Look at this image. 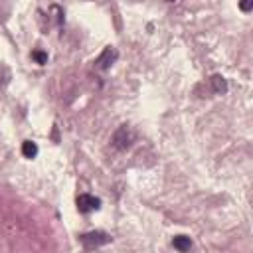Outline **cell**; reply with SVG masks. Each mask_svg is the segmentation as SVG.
Listing matches in <instances>:
<instances>
[{
    "label": "cell",
    "mask_w": 253,
    "mask_h": 253,
    "mask_svg": "<svg viewBox=\"0 0 253 253\" xmlns=\"http://www.w3.org/2000/svg\"><path fill=\"white\" fill-rule=\"evenodd\" d=\"M210 85H211L213 93H217V95H223L227 91V83H225V79L221 75H211L210 77Z\"/></svg>",
    "instance_id": "cell-5"
},
{
    "label": "cell",
    "mask_w": 253,
    "mask_h": 253,
    "mask_svg": "<svg viewBox=\"0 0 253 253\" xmlns=\"http://www.w3.org/2000/svg\"><path fill=\"white\" fill-rule=\"evenodd\" d=\"M111 142H113V146H115L117 150H126V148H130L132 142H134V130H132L128 125H121V126L115 130Z\"/></svg>",
    "instance_id": "cell-1"
},
{
    "label": "cell",
    "mask_w": 253,
    "mask_h": 253,
    "mask_svg": "<svg viewBox=\"0 0 253 253\" xmlns=\"http://www.w3.org/2000/svg\"><path fill=\"white\" fill-rule=\"evenodd\" d=\"M22 154H24L26 158H36V154H38V144L32 142V140H24V142H22Z\"/></svg>",
    "instance_id": "cell-7"
},
{
    "label": "cell",
    "mask_w": 253,
    "mask_h": 253,
    "mask_svg": "<svg viewBox=\"0 0 253 253\" xmlns=\"http://www.w3.org/2000/svg\"><path fill=\"white\" fill-rule=\"evenodd\" d=\"M32 59H36L40 65H43V63H47V53L42 51V49H34L32 51Z\"/></svg>",
    "instance_id": "cell-8"
},
{
    "label": "cell",
    "mask_w": 253,
    "mask_h": 253,
    "mask_svg": "<svg viewBox=\"0 0 253 253\" xmlns=\"http://www.w3.org/2000/svg\"><path fill=\"white\" fill-rule=\"evenodd\" d=\"M239 8H241V12H251L253 0H239Z\"/></svg>",
    "instance_id": "cell-9"
},
{
    "label": "cell",
    "mask_w": 253,
    "mask_h": 253,
    "mask_svg": "<svg viewBox=\"0 0 253 253\" xmlns=\"http://www.w3.org/2000/svg\"><path fill=\"white\" fill-rule=\"evenodd\" d=\"M117 57H119V51H117L113 45H107V47L99 53V57L95 59V69H99V71H107V69L117 61Z\"/></svg>",
    "instance_id": "cell-3"
},
{
    "label": "cell",
    "mask_w": 253,
    "mask_h": 253,
    "mask_svg": "<svg viewBox=\"0 0 253 253\" xmlns=\"http://www.w3.org/2000/svg\"><path fill=\"white\" fill-rule=\"evenodd\" d=\"M99 208H101V200H99V198H95V196H91V194H81V196H77V210H79L81 213H89V211L99 210Z\"/></svg>",
    "instance_id": "cell-4"
},
{
    "label": "cell",
    "mask_w": 253,
    "mask_h": 253,
    "mask_svg": "<svg viewBox=\"0 0 253 253\" xmlns=\"http://www.w3.org/2000/svg\"><path fill=\"white\" fill-rule=\"evenodd\" d=\"M79 241L85 249H93V247H99V245H105L111 241V235L105 233V231H89V233H83L79 235Z\"/></svg>",
    "instance_id": "cell-2"
},
{
    "label": "cell",
    "mask_w": 253,
    "mask_h": 253,
    "mask_svg": "<svg viewBox=\"0 0 253 253\" xmlns=\"http://www.w3.org/2000/svg\"><path fill=\"white\" fill-rule=\"evenodd\" d=\"M172 245H174V249H178V251H188V249L192 247V239H190L188 235H176V237L172 239Z\"/></svg>",
    "instance_id": "cell-6"
}]
</instances>
